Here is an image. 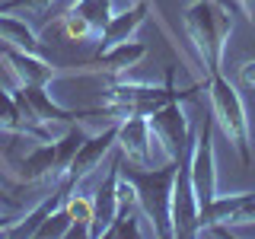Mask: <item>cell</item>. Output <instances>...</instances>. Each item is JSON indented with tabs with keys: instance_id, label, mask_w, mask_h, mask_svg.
Returning <instances> with one entry per match:
<instances>
[{
	"instance_id": "cell-1",
	"label": "cell",
	"mask_w": 255,
	"mask_h": 239,
	"mask_svg": "<svg viewBox=\"0 0 255 239\" xmlns=\"http://www.w3.org/2000/svg\"><path fill=\"white\" fill-rule=\"evenodd\" d=\"M122 153V150H118ZM179 159H169L163 169H150V166H125V156H118V172L122 179H128L137 191V204L140 214H147V220L153 223V233L169 239L172 236V182Z\"/></svg>"
},
{
	"instance_id": "cell-2",
	"label": "cell",
	"mask_w": 255,
	"mask_h": 239,
	"mask_svg": "<svg viewBox=\"0 0 255 239\" xmlns=\"http://www.w3.org/2000/svg\"><path fill=\"white\" fill-rule=\"evenodd\" d=\"M182 22H185V32L204 64L207 80V74L223 67V48L233 32V13L217 0H191V6L182 13Z\"/></svg>"
},
{
	"instance_id": "cell-3",
	"label": "cell",
	"mask_w": 255,
	"mask_h": 239,
	"mask_svg": "<svg viewBox=\"0 0 255 239\" xmlns=\"http://www.w3.org/2000/svg\"><path fill=\"white\" fill-rule=\"evenodd\" d=\"M207 83V80H204ZM204 83H195L191 90H175V67L166 70V83L163 86H147V83H128V80L115 77L109 83V90L102 93V99L109 102L106 115H112L115 121H125L131 115H150L166 102H182L191 93H198Z\"/></svg>"
},
{
	"instance_id": "cell-4",
	"label": "cell",
	"mask_w": 255,
	"mask_h": 239,
	"mask_svg": "<svg viewBox=\"0 0 255 239\" xmlns=\"http://www.w3.org/2000/svg\"><path fill=\"white\" fill-rule=\"evenodd\" d=\"M207 96H211V115H214V124H220V131L227 134V140L236 147L243 166L252 163L249 156V143H252V131H249V115H246V106H243V96L227 77L223 70H214L207 74V83H204Z\"/></svg>"
},
{
	"instance_id": "cell-5",
	"label": "cell",
	"mask_w": 255,
	"mask_h": 239,
	"mask_svg": "<svg viewBox=\"0 0 255 239\" xmlns=\"http://www.w3.org/2000/svg\"><path fill=\"white\" fill-rule=\"evenodd\" d=\"M90 137L86 131H80L77 124L67 127V134L58 140H42V147H35L32 153L19 163V182H51V185H61L64 175H67L70 163H74L77 150L83 147V140Z\"/></svg>"
},
{
	"instance_id": "cell-6",
	"label": "cell",
	"mask_w": 255,
	"mask_h": 239,
	"mask_svg": "<svg viewBox=\"0 0 255 239\" xmlns=\"http://www.w3.org/2000/svg\"><path fill=\"white\" fill-rule=\"evenodd\" d=\"M191 185H195L198 211L217 198V156H214V118H204L201 134L191 147Z\"/></svg>"
},
{
	"instance_id": "cell-7",
	"label": "cell",
	"mask_w": 255,
	"mask_h": 239,
	"mask_svg": "<svg viewBox=\"0 0 255 239\" xmlns=\"http://www.w3.org/2000/svg\"><path fill=\"white\" fill-rule=\"evenodd\" d=\"M150 127H153V137L156 143H163V153L166 159H179L182 153H188L195 147V137H191V127H188V115L179 102H166L156 112L147 115Z\"/></svg>"
},
{
	"instance_id": "cell-8",
	"label": "cell",
	"mask_w": 255,
	"mask_h": 239,
	"mask_svg": "<svg viewBox=\"0 0 255 239\" xmlns=\"http://www.w3.org/2000/svg\"><path fill=\"white\" fill-rule=\"evenodd\" d=\"M198 230V201L191 185V150L179 156V169L172 182V236H195Z\"/></svg>"
},
{
	"instance_id": "cell-9",
	"label": "cell",
	"mask_w": 255,
	"mask_h": 239,
	"mask_svg": "<svg viewBox=\"0 0 255 239\" xmlns=\"http://www.w3.org/2000/svg\"><path fill=\"white\" fill-rule=\"evenodd\" d=\"M118 150H122V156L128 163L134 166H153V127H150L147 115H131L125 118V121H118Z\"/></svg>"
},
{
	"instance_id": "cell-10",
	"label": "cell",
	"mask_w": 255,
	"mask_h": 239,
	"mask_svg": "<svg viewBox=\"0 0 255 239\" xmlns=\"http://www.w3.org/2000/svg\"><path fill=\"white\" fill-rule=\"evenodd\" d=\"M0 58L6 61V70L16 77L19 86H48L51 80L61 77L58 67H51L38 54H29V51H22V48H16L10 42H0Z\"/></svg>"
},
{
	"instance_id": "cell-11",
	"label": "cell",
	"mask_w": 255,
	"mask_h": 239,
	"mask_svg": "<svg viewBox=\"0 0 255 239\" xmlns=\"http://www.w3.org/2000/svg\"><path fill=\"white\" fill-rule=\"evenodd\" d=\"M115 137H118V121H112L106 131H99V134H93V137H86V140H83V147L77 150V156H74V163H70L67 175H64V182H67L70 188H77L80 182L90 179L93 169H99L102 156H106L109 150H112Z\"/></svg>"
},
{
	"instance_id": "cell-12",
	"label": "cell",
	"mask_w": 255,
	"mask_h": 239,
	"mask_svg": "<svg viewBox=\"0 0 255 239\" xmlns=\"http://www.w3.org/2000/svg\"><path fill=\"white\" fill-rule=\"evenodd\" d=\"M19 86V83H16ZM19 93H22V99L29 102V112L38 118V121H45V124H77L80 118H93V115H99L102 109H83V112H70V109H61L58 102L51 99V96L45 93V86H19Z\"/></svg>"
},
{
	"instance_id": "cell-13",
	"label": "cell",
	"mask_w": 255,
	"mask_h": 239,
	"mask_svg": "<svg viewBox=\"0 0 255 239\" xmlns=\"http://www.w3.org/2000/svg\"><path fill=\"white\" fill-rule=\"evenodd\" d=\"M0 131L26 134V137H35V140H58V137H54V127H51V124L32 121V118L22 115V109L16 106L13 93L3 90V83H0Z\"/></svg>"
},
{
	"instance_id": "cell-14",
	"label": "cell",
	"mask_w": 255,
	"mask_h": 239,
	"mask_svg": "<svg viewBox=\"0 0 255 239\" xmlns=\"http://www.w3.org/2000/svg\"><path fill=\"white\" fill-rule=\"evenodd\" d=\"M147 13H150V3L147 0H137L134 6H125V13L112 16L109 26L102 29V35H99V51H109V48H115L122 42H131V35L140 29V22L147 19Z\"/></svg>"
},
{
	"instance_id": "cell-15",
	"label": "cell",
	"mask_w": 255,
	"mask_h": 239,
	"mask_svg": "<svg viewBox=\"0 0 255 239\" xmlns=\"http://www.w3.org/2000/svg\"><path fill=\"white\" fill-rule=\"evenodd\" d=\"M143 54H147V45L143 42H122V45L109 48V51H96V58L86 64V67L102 70V74H109V77H122L143 58Z\"/></svg>"
},
{
	"instance_id": "cell-16",
	"label": "cell",
	"mask_w": 255,
	"mask_h": 239,
	"mask_svg": "<svg viewBox=\"0 0 255 239\" xmlns=\"http://www.w3.org/2000/svg\"><path fill=\"white\" fill-rule=\"evenodd\" d=\"M118 156H122V153H115V156H112V163H109V175H106V182H102L99 195L93 198V201H96V211H93V227H90V236H93V239H99L102 233H106V227L112 223V217H115V185H118Z\"/></svg>"
},
{
	"instance_id": "cell-17",
	"label": "cell",
	"mask_w": 255,
	"mask_h": 239,
	"mask_svg": "<svg viewBox=\"0 0 255 239\" xmlns=\"http://www.w3.org/2000/svg\"><path fill=\"white\" fill-rule=\"evenodd\" d=\"M0 42H10L16 48H22V51L29 54H38V38L35 32L26 26V19H19V16H10V13H0ZM42 58V54H38Z\"/></svg>"
},
{
	"instance_id": "cell-18",
	"label": "cell",
	"mask_w": 255,
	"mask_h": 239,
	"mask_svg": "<svg viewBox=\"0 0 255 239\" xmlns=\"http://www.w3.org/2000/svg\"><path fill=\"white\" fill-rule=\"evenodd\" d=\"M112 6H115V0H77L70 10H77L96 29V35H102V29H106L109 19H112Z\"/></svg>"
},
{
	"instance_id": "cell-19",
	"label": "cell",
	"mask_w": 255,
	"mask_h": 239,
	"mask_svg": "<svg viewBox=\"0 0 255 239\" xmlns=\"http://www.w3.org/2000/svg\"><path fill=\"white\" fill-rule=\"evenodd\" d=\"M61 29H64V35H67L70 42H99L96 29H93L77 10H67V13L61 16Z\"/></svg>"
},
{
	"instance_id": "cell-20",
	"label": "cell",
	"mask_w": 255,
	"mask_h": 239,
	"mask_svg": "<svg viewBox=\"0 0 255 239\" xmlns=\"http://www.w3.org/2000/svg\"><path fill=\"white\" fill-rule=\"evenodd\" d=\"M70 227H74V220H70L67 207H54L51 214L42 220V227L35 230V236H70Z\"/></svg>"
},
{
	"instance_id": "cell-21",
	"label": "cell",
	"mask_w": 255,
	"mask_h": 239,
	"mask_svg": "<svg viewBox=\"0 0 255 239\" xmlns=\"http://www.w3.org/2000/svg\"><path fill=\"white\" fill-rule=\"evenodd\" d=\"M54 0H3L0 13H16V16H45Z\"/></svg>"
},
{
	"instance_id": "cell-22",
	"label": "cell",
	"mask_w": 255,
	"mask_h": 239,
	"mask_svg": "<svg viewBox=\"0 0 255 239\" xmlns=\"http://www.w3.org/2000/svg\"><path fill=\"white\" fill-rule=\"evenodd\" d=\"M239 83H243V90L255 93V61H246L239 67Z\"/></svg>"
},
{
	"instance_id": "cell-23",
	"label": "cell",
	"mask_w": 255,
	"mask_h": 239,
	"mask_svg": "<svg viewBox=\"0 0 255 239\" xmlns=\"http://www.w3.org/2000/svg\"><path fill=\"white\" fill-rule=\"evenodd\" d=\"M0 211H10V214H19V201H16L13 195H6L3 188H0Z\"/></svg>"
},
{
	"instance_id": "cell-24",
	"label": "cell",
	"mask_w": 255,
	"mask_h": 239,
	"mask_svg": "<svg viewBox=\"0 0 255 239\" xmlns=\"http://www.w3.org/2000/svg\"><path fill=\"white\" fill-rule=\"evenodd\" d=\"M239 6H243V13L249 16V22L255 26V0H239Z\"/></svg>"
}]
</instances>
